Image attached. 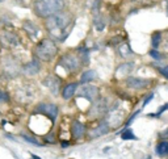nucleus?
<instances>
[{
	"label": "nucleus",
	"instance_id": "obj_1",
	"mask_svg": "<svg viewBox=\"0 0 168 159\" xmlns=\"http://www.w3.org/2000/svg\"><path fill=\"white\" fill-rule=\"evenodd\" d=\"M72 25H74V19L71 13L67 12L61 11L46 19V29L51 34V37H54L58 41H64L67 38Z\"/></svg>",
	"mask_w": 168,
	"mask_h": 159
},
{
	"label": "nucleus",
	"instance_id": "obj_2",
	"mask_svg": "<svg viewBox=\"0 0 168 159\" xmlns=\"http://www.w3.org/2000/svg\"><path fill=\"white\" fill-rule=\"evenodd\" d=\"M64 8V0H36L34 12L39 17L47 19Z\"/></svg>",
	"mask_w": 168,
	"mask_h": 159
},
{
	"label": "nucleus",
	"instance_id": "obj_3",
	"mask_svg": "<svg viewBox=\"0 0 168 159\" xmlns=\"http://www.w3.org/2000/svg\"><path fill=\"white\" fill-rule=\"evenodd\" d=\"M57 54H58L57 45H55L54 41H51L49 38L42 39L37 45V48H36V55H37V58L44 62L53 61V59L57 57Z\"/></svg>",
	"mask_w": 168,
	"mask_h": 159
},
{
	"label": "nucleus",
	"instance_id": "obj_4",
	"mask_svg": "<svg viewBox=\"0 0 168 159\" xmlns=\"http://www.w3.org/2000/svg\"><path fill=\"white\" fill-rule=\"evenodd\" d=\"M83 58H81V55L79 54H64L63 57H61L58 62V66L61 68H63L64 71H68V72H74L79 70V68L81 67V65H83Z\"/></svg>",
	"mask_w": 168,
	"mask_h": 159
},
{
	"label": "nucleus",
	"instance_id": "obj_5",
	"mask_svg": "<svg viewBox=\"0 0 168 159\" xmlns=\"http://www.w3.org/2000/svg\"><path fill=\"white\" fill-rule=\"evenodd\" d=\"M98 95H100V91L96 85H92V84H85V85H81L80 88L78 89V97H83L85 100L93 103L98 99Z\"/></svg>",
	"mask_w": 168,
	"mask_h": 159
},
{
	"label": "nucleus",
	"instance_id": "obj_6",
	"mask_svg": "<svg viewBox=\"0 0 168 159\" xmlns=\"http://www.w3.org/2000/svg\"><path fill=\"white\" fill-rule=\"evenodd\" d=\"M37 112L38 113H42L46 117H49L50 120L54 122L58 117L59 109L55 104H51V103H44V104H39L37 107Z\"/></svg>",
	"mask_w": 168,
	"mask_h": 159
},
{
	"label": "nucleus",
	"instance_id": "obj_7",
	"mask_svg": "<svg viewBox=\"0 0 168 159\" xmlns=\"http://www.w3.org/2000/svg\"><path fill=\"white\" fill-rule=\"evenodd\" d=\"M44 85L51 92L53 95L57 96L58 92H59V88H61V79L54 77V75H50V77L44 79Z\"/></svg>",
	"mask_w": 168,
	"mask_h": 159
},
{
	"label": "nucleus",
	"instance_id": "obj_8",
	"mask_svg": "<svg viewBox=\"0 0 168 159\" xmlns=\"http://www.w3.org/2000/svg\"><path fill=\"white\" fill-rule=\"evenodd\" d=\"M1 44L4 48H8V49H13V48H17L20 45V39L16 34L13 33H9V32H5L1 34Z\"/></svg>",
	"mask_w": 168,
	"mask_h": 159
},
{
	"label": "nucleus",
	"instance_id": "obj_9",
	"mask_svg": "<svg viewBox=\"0 0 168 159\" xmlns=\"http://www.w3.org/2000/svg\"><path fill=\"white\" fill-rule=\"evenodd\" d=\"M108 111V104H107V100L103 99V100H98L93 104V107L91 108L90 111V114L92 117H100V116H103L105 112Z\"/></svg>",
	"mask_w": 168,
	"mask_h": 159
},
{
	"label": "nucleus",
	"instance_id": "obj_10",
	"mask_svg": "<svg viewBox=\"0 0 168 159\" xmlns=\"http://www.w3.org/2000/svg\"><path fill=\"white\" fill-rule=\"evenodd\" d=\"M110 129V125L108 124V122H101L98 126H96L95 129H92V130L88 133V137L92 138V140H95V138H98V137H103L109 132Z\"/></svg>",
	"mask_w": 168,
	"mask_h": 159
},
{
	"label": "nucleus",
	"instance_id": "obj_11",
	"mask_svg": "<svg viewBox=\"0 0 168 159\" xmlns=\"http://www.w3.org/2000/svg\"><path fill=\"white\" fill-rule=\"evenodd\" d=\"M126 84H127V87H129V88L141 89V88H146V87H149L150 80H147V79H141V78L130 77V78H127Z\"/></svg>",
	"mask_w": 168,
	"mask_h": 159
},
{
	"label": "nucleus",
	"instance_id": "obj_12",
	"mask_svg": "<svg viewBox=\"0 0 168 159\" xmlns=\"http://www.w3.org/2000/svg\"><path fill=\"white\" fill-rule=\"evenodd\" d=\"M71 134L75 140H83V137L85 135V128L81 122H79L78 120L72 121L71 125Z\"/></svg>",
	"mask_w": 168,
	"mask_h": 159
},
{
	"label": "nucleus",
	"instance_id": "obj_13",
	"mask_svg": "<svg viewBox=\"0 0 168 159\" xmlns=\"http://www.w3.org/2000/svg\"><path fill=\"white\" fill-rule=\"evenodd\" d=\"M133 68H134V65H133V63H124V65H120V67H118L117 71H116V77H117V78L129 77L130 72L133 71Z\"/></svg>",
	"mask_w": 168,
	"mask_h": 159
},
{
	"label": "nucleus",
	"instance_id": "obj_14",
	"mask_svg": "<svg viewBox=\"0 0 168 159\" xmlns=\"http://www.w3.org/2000/svg\"><path fill=\"white\" fill-rule=\"evenodd\" d=\"M76 89H78V83H70V84H67L63 88V91H62V96H63V99H64V100L71 99L72 96L75 95Z\"/></svg>",
	"mask_w": 168,
	"mask_h": 159
},
{
	"label": "nucleus",
	"instance_id": "obj_15",
	"mask_svg": "<svg viewBox=\"0 0 168 159\" xmlns=\"http://www.w3.org/2000/svg\"><path fill=\"white\" fill-rule=\"evenodd\" d=\"M24 72L28 75H36L39 72V63L36 59H33V61H30L29 63H26L24 66Z\"/></svg>",
	"mask_w": 168,
	"mask_h": 159
},
{
	"label": "nucleus",
	"instance_id": "obj_16",
	"mask_svg": "<svg viewBox=\"0 0 168 159\" xmlns=\"http://www.w3.org/2000/svg\"><path fill=\"white\" fill-rule=\"evenodd\" d=\"M24 29L26 30V33H29V36L33 38H36L37 36L39 34V30H38V26H36L32 21H25L24 22Z\"/></svg>",
	"mask_w": 168,
	"mask_h": 159
},
{
	"label": "nucleus",
	"instance_id": "obj_17",
	"mask_svg": "<svg viewBox=\"0 0 168 159\" xmlns=\"http://www.w3.org/2000/svg\"><path fill=\"white\" fill-rule=\"evenodd\" d=\"M118 53H120V55L122 58H129L133 55V51H131L130 46L127 44H120V46H118Z\"/></svg>",
	"mask_w": 168,
	"mask_h": 159
},
{
	"label": "nucleus",
	"instance_id": "obj_18",
	"mask_svg": "<svg viewBox=\"0 0 168 159\" xmlns=\"http://www.w3.org/2000/svg\"><path fill=\"white\" fill-rule=\"evenodd\" d=\"M97 77V72L96 71H93V70H88V71H85L83 75H81V78H80V83H90L92 80H95Z\"/></svg>",
	"mask_w": 168,
	"mask_h": 159
},
{
	"label": "nucleus",
	"instance_id": "obj_19",
	"mask_svg": "<svg viewBox=\"0 0 168 159\" xmlns=\"http://www.w3.org/2000/svg\"><path fill=\"white\" fill-rule=\"evenodd\" d=\"M121 140H124V141H135L137 137H135V134L133 133L131 129L125 128L124 130L121 132Z\"/></svg>",
	"mask_w": 168,
	"mask_h": 159
},
{
	"label": "nucleus",
	"instance_id": "obj_20",
	"mask_svg": "<svg viewBox=\"0 0 168 159\" xmlns=\"http://www.w3.org/2000/svg\"><path fill=\"white\" fill-rule=\"evenodd\" d=\"M156 154L159 157H167L168 155V142L163 141L156 146Z\"/></svg>",
	"mask_w": 168,
	"mask_h": 159
},
{
	"label": "nucleus",
	"instance_id": "obj_21",
	"mask_svg": "<svg viewBox=\"0 0 168 159\" xmlns=\"http://www.w3.org/2000/svg\"><path fill=\"white\" fill-rule=\"evenodd\" d=\"M160 42H162V36H160V33H154L152 37H151V46H152V49L159 48Z\"/></svg>",
	"mask_w": 168,
	"mask_h": 159
},
{
	"label": "nucleus",
	"instance_id": "obj_22",
	"mask_svg": "<svg viewBox=\"0 0 168 159\" xmlns=\"http://www.w3.org/2000/svg\"><path fill=\"white\" fill-rule=\"evenodd\" d=\"M166 111H168V103L160 107V109L158 111V113H150V114H149V117H159V116L162 114V113H164Z\"/></svg>",
	"mask_w": 168,
	"mask_h": 159
},
{
	"label": "nucleus",
	"instance_id": "obj_23",
	"mask_svg": "<svg viewBox=\"0 0 168 159\" xmlns=\"http://www.w3.org/2000/svg\"><path fill=\"white\" fill-rule=\"evenodd\" d=\"M22 140H24L25 142H29V143H32V145H34V146H41V143L37 141V140H34V138H32V137H28V135H22Z\"/></svg>",
	"mask_w": 168,
	"mask_h": 159
},
{
	"label": "nucleus",
	"instance_id": "obj_24",
	"mask_svg": "<svg viewBox=\"0 0 168 159\" xmlns=\"http://www.w3.org/2000/svg\"><path fill=\"white\" fill-rule=\"evenodd\" d=\"M150 55H151V57H152L154 59H156V61H160V59L163 58L162 55H160V53L156 51V49H152V50L150 51Z\"/></svg>",
	"mask_w": 168,
	"mask_h": 159
},
{
	"label": "nucleus",
	"instance_id": "obj_25",
	"mask_svg": "<svg viewBox=\"0 0 168 159\" xmlns=\"http://www.w3.org/2000/svg\"><path fill=\"white\" fill-rule=\"evenodd\" d=\"M141 111H142V109H139V111H137V112H134V113H133V116H131V117L129 118V120H127V121H126V126H129V125L131 124V122H133V121H134V118H135V117H137V116H138V114H139V113H141Z\"/></svg>",
	"mask_w": 168,
	"mask_h": 159
},
{
	"label": "nucleus",
	"instance_id": "obj_26",
	"mask_svg": "<svg viewBox=\"0 0 168 159\" xmlns=\"http://www.w3.org/2000/svg\"><path fill=\"white\" fill-rule=\"evenodd\" d=\"M152 99H154V94H150V95H147V96H146V99H144V101H143V105H142V108H141V109H143V107H146V105L149 104V103H150L151 100H152Z\"/></svg>",
	"mask_w": 168,
	"mask_h": 159
},
{
	"label": "nucleus",
	"instance_id": "obj_27",
	"mask_svg": "<svg viewBox=\"0 0 168 159\" xmlns=\"http://www.w3.org/2000/svg\"><path fill=\"white\" fill-rule=\"evenodd\" d=\"M0 101H8V95L5 92H0Z\"/></svg>",
	"mask_w": 168,
	"mask_h": 159
},
{
	"label": "nucleus",
	"instance_id": "obj_28",
	"mask_svg": "<svg viewBox=\"0 0 168 159\" xmlns=\"http://www.w3.org/2000/svg\"><path fill=\"white\" fill-rule=\"evenodd\" d=\"M162 74H163L164 77H166V78L168 79V65H167L164 68H162Z\"/></svg>",
	"mask_w": 168,
	"mask_h": 159
},
{
	"label": "nucleus",
	"instance_id": "obj_29",
	"mask_svg": "<svg viewBox=\"0 0 168 159\" xmlns=\"http://www.w3.org/2000/svg\"><path fill=\"white\" fill-rule=\"evenodd\" d=\"M163 137H168V129H167V132H164L163 133Z\"/></svg>",
	"mask_w": 168,
	"mask_h": 159
},
{
	"label": "nucleus",
	"instance_id": "obj_30",
	"mask_svg": "<svg viewBox=\"0 0 168 159\" xmlns=\"http://www.w3.org/2000/svg\"><path fill=\"white\" fill-rule=\"evenodd\" d=\"M33 159H41V158L37 157V155H33Z\"/></svg>",
	"mask_w": 168,
	"mask_h": 159
},
{
	"label": "nucleus",
	"instance_id": "obj_31",
	"mask_svg": "<svg viewBox=\"0 0 168 159\" xmlns=\"http://www.w3.org/2000/svg\"><path fill=\"white\" fill-rule=\"evenodd\" d=\"M146 159H151V157H147V158H146Z\"/></svg>",
	"mask_w": 168,
	"mask_h": 159
},
{
	"label": "nucleus",
	"instance_id": "obj_32",
	"mask_svg": "<svg viewBox=\"0 0 168 159\" xmlns=\"http://www.w3.org/2000/svg\"><path fill=\"white\" fill-rule=\"evenodd\" d=\"M0 1H3V0H0Z\"/></svg>",
	"mask_w": 168,
	"mask_h": 159
}]
</instances>
